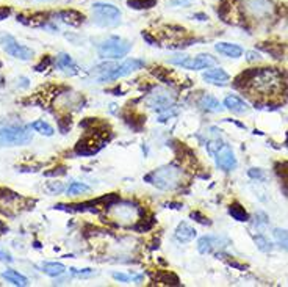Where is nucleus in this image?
I'll list each match as a JSON object with an SVG mask.
<instances>
[{
  "label": "nucleus",
  "mask_w": 288,
  "mask_h": 287,
  "mask_svg": "<svg viewBox=\"0 0 288 287\" xmlns=\"http://www.w3.org/2000/svg\"><path fill=\"white\" fill-rule=\"evenodd\" d=\"M243 77L246 80V86L252 93H259L260 96L276 94L282 90V74L274 68L252 69Z\"/></svg>",
  "instance_id": "f257e3e1"
},
{
  "label": "nucleus",
  "mask_w": 288,
  "mask_h": 287,
  "mask_svg": "<svg viewBox=\"0 0 288 287\" xmlns=\"http://www.w3.org/2000/svg\"><path fill=\"white\" fill-rule=\"evenodd\" d=\"M143 211L141 207L133 201H115L108 204L107 218L116 226L132 227L141 221Z\"/></svg>",
  "instance_id": "f03ea898"
},
{
  "label": "nucleus",
  "mask_w": 288,
  "mask_h": 287,
  "mask_svg": "<svg viewBox=\"0 0 288 287\" xmlns=\"http://www.w3.org/2000/svg\"><path fill=\"white\" fill-rule=\"evenodd\" d=\"M183 179H185L183 170L175 165L160 166L158 170H154L144 177V181H147L149 184H152L160 190H175L183 184Z\"/></svg>",
  "instance_id": "7ed1b4c3"
},
{
  "label": "nucleus",
  "mask_w": 288,
  "mask_h": 287,
  "mask_svg": "<svg viewBox=\"0 0 288 287\" xmlns=\"http://www.w3.org/2000/svg\"><path fill=\"white\" fill-rule=\"evenodd\" d=\"M30 126L24 124H5L0 126V144L3 146H21L32 142Z\"/></svg>",
  "instance_id": "20e7f679"
},
{
  "label": "nucleus",
  "mask_w": 288,
  "mask_h": 287,
  "mask_svg": "<svg viewBox=\"0 0 288 287\" xmlns=\"http://www.w3.org/2000/svg\"><path fill=\"white\" fill-rule=\"evenodd\" d=\"M91 11L93 21L99 27H116L121 22V11L112 3H94Z\"/></svg>",
  "instance_id": "39448f33"
},
{
  "label": "nucleus",
  "mask_w": 288,
  "mask_h": 287,
  "mask_svg": "<svg viewBox=\"0 0 288 287\" xmlns=\"http://www.w3.org/2000/svg\"><path fill=\"white\" fill-rule=\"evenodd\" d=\"M240 8L247 19H254V21H262L273 14L271 0H241Z\"/></svg>",
  "instance_id": "423d86ee"
},
{
  "label": "nucleus",
  "mask_w": 288,
  "mask_h": 287,
  "mask_svg": "<svg viewBox=\"0 0 288 287\" xmlns=\"http://www.w3.org/2000/svg\"><path fill=\"white\" fill-rule=\"evenodd\" d=\"M130 49H132V44L125 41V39L112 36L99 46L97 52H99V57H102V58H113V60H116V58L125 57L130 52Z\"/></svg>",
  "instance_id": "0eeeda50"
},
{
  "label": "nucleus",
  "mask_w": 288,
  "mask_h": 287,
  "mask_svg": "<svg viewBox=\"0 0 288 287\" xmlns=\"http://www.w3.org/2000/svg\"><path fill=\"white\" fill-rule=\"evenodd\" d=\"M144 66L143 60H138V58H130V60H125L124 63L113 66L110 69H107L105 72H102V75L99 77V83H105V82H112V80H117V78L130 75L132 72L138 71Z\"/></svg>",
  "instance_id": "6e6552de"
},
{
  "label": "nucleus",
  "mask_w": 288,
  "mask_h": 287,
  "mask_svg": "<svg viewBox=\"0 0 288 287\" xmlns=\"http://www.w3.org/2000/svg\"><path fill=\"white\" fill-rule=\"evenodd\" d=\"M175 102V94L170 91L168 88H154V90L149 93L146 104L147 107L154 108L158 112H168Z\"/></svg>",
  "instance_id": "1a4fd4ad"
},
{
  "label": "nucleus",
  "mask_w": 288,
  "mask_h": 287,
  "mask_svg": "<svg viewBox=\"0 0 288 287\" xmlns=\"http://www.w3.org/2000/svg\"><path fill=\"white\" fill-rule=\"evenodd\" d=\"M171 65H177L183 69H190V71H201V69H208L216 65V58L208 54H199L196 57H178L171 58Z\"/></svg>",
  "instance_id": "9d476101"
},
{
  "label": "nucleus",
  "mask_w": 288,
  "mask_h": 287,
  "mask_svg": "<svg viewBox=\"0 0 288 287\" xmlns=\"http://www.w3.org/2000/svg\"><path fill=\"white\" fill-rule=\"evenodd\" d=\"M0 46H2V49L9 57L17 58V60H22V62L30 60V58L35 55V52L32 51V49H28V47H25L22 44H19L11 35L0 36Z\"/></svg>",
  "instance_id": "9b49d317"
},
{
  "label": "nucleus",
  "mask_w": 288,
  "mask_h": 287,
  "mask_svg": "<svg viewBox=\"0 0 288 287\" xmlns=\"http://www.w3.org/2000/svg\"><path fill=\"white\" fill-rule=\"evenodd\" d=\"M230 245V242L226 237L218 235H205L197 242V250L202 254H220L224 248Z\"/></svg>",
  "instance_id": "f8f14e48"
},
{
  "label": "nucleus",
  "mask_w": 288,
  "mask_h": 287,
  "mask_svg": "<svg viewBox=\"0 0 288 287\" xmlns=\"http://www.w3.org/2000/svg\"><path fill=\"white\" fill-rule=\"evenodd\" d=\"M215 160H216L218 168H221L223 171H232L236 168L235 152L232 151V147L227 144H223L221 149L215 154Z\"/></svg>",
  "instance_id": "ddd939ff"
},
{
  "label": "nucleus",
  "mask_w": 288,
  "mask_h": 287,
  "mask_svg": "<svg viewBox=\"0 0 288 287\" xmlns=\"http://www.w3.org/2000/svg\"><path fill=\"white\" fill-rule=\"evenodd\" d=\"M24 200L19 195L11 192H3L0 195V211L3 214H11L9 211H17Z\"/></svg>",
  "instance_id": "4468645a"
},
{
  "label": "nucleus",
  "mask_w": 288,
  "mask_h": 287,
  "mask_svg": "<svg viewBox=\"0 0 288 287\" xmlns=\"http://www.w3.org/2000/svg\"><path fill=\"white\" fill-rule=\"evenodd\" d=\"M55 66L67 75L78 74V66L72 62V58L67 54H58L55 58Z\"/></svg>",
  "instance_id": "2eb2a0df"
},
{
  "label": "nucleus",
  "mask_w": 288,
  "mask_h": 287,
  "mask_svg": "<svg viewBox=\"0 0 288 287\" xmlns=\"http://www.w3.org/2000/svg\"><path fill=\"white\" fill-rule=\"evenodd\" d=\"M224 107L227 108V110H230L232 113H236V115H243L246 112H249V105L238 96H227L224 99Z\"/></svg>",
  "instance_id": "dca6fc26"
},
{
  "label": "nucleus",
  "mask_w": 288,
  "mask_h": 287,
  "mask_svg": "<svg viewBox=\"0 0 288 287\" xmlns=\"http://www.w3.org/2000/svg\"><path fill=\"white\" fill-rule=\"evenodd\" d=\"M204 80L213 85H227V82H229V74L221 68L210 69V71H207L204 74Z\"/></svg>",
  "instance_id": "f3484780"
},
{
  "label": "nucleus",
  "mask_w": 288,
  "mask_h": 287,
  "mask_svg": "<svg viewBox=\"0 0 288 287\" xmlns=\"http://www.w3.org/2000/svg\"><path fill=\"white\" fill-rule=\"evenodd\" d=\"M196 237V229L188 223H180L175 229V239L180 243H188Z\"/></svg>",
  "instance_id": "a211bd4d"
},
{
  "label": "nucleus",
  "mask_w": 288,
  "mask_h": 287,
  "mask_svg": "<svg viewBox=\"0 0 288 287\" xmlns=\"http://www.w3.org/2000/svg\"><path fill=\"white\" fill-rule=\"evenodd\" d=\"M80 102H82L80 94L72 93V91H66V93H63L61 96L58 97L59 108H72V107H77Z\"/></svg>",
  "instance_id": "6ab92c4d"
},
{
  "label": "nucleus",
  "mask_w": 288,
  "mask_h": 287,
  "mask_svg": "<svg viewBox=\"0 0 288 287\" xmlns=\"http://www.w3.org/2000/svg\"><path fill=\"white\" fill-rule=\"evenodd\" d=\"M216 51L226 57H230V58H238V57L243 55V49L236 44H232V43H218Z\"/></svg>",
  "instance_id": "aec40b11"
},
{
  "label": "nucleus",
  "mask_w": 288,
  "mask_h": 287,
  "mask_svg": "<svg viewBox=\"0 0 288 287\" xmlns=\"http://www.w3.org/2000/svg\"><path fill=\"white\" fill-rule=\"evenodd\" d=\"M199 107H202V110H205V112H213V113H218V112L223 110L220 101L210 94H204L199 99Z\"/></svg>",
  "instance_id": "412c9836"
},
{
  "label": "nucleus",
  "mask_w": 288,
  "mask_h": 287,
  "mask_svg": "<svg viewBox=\"0 0 288 287\" xmlns=\"http://www.w3.org/2000/svg\"><path fill=\"white\" fill-rule=\"evenodd\" d=\"M43 272L49 276H52V278H58V276L64 275L66 267L59 262H46L43 264Z\"/></svg>",
  "instance_id": "4be33fe9"
},
{
  "label": "nucleus",
  "mask_w": 288,
  "mask_h": 287,
  "mask_svg": "<svg viewBox=\"0 0 288 287\" xmlns=\"http://www.w3.org/2000/svg\"><path fill=\"white\" fill-rule=\"evenodd\" d=\"M2 278H5L8 283H11V284H14V286H27L28 284V280L25 278L24 275H21L19 272H16V270H6V272H3L2 273Z\"/></svg>",
  "instance_id": "5701e85b"
},
{
  "label": "nucleus",
  "mask_w": 288,
  "mask_h": 287,
  "mask_svg": "<svg viewBox=\"0 0 288 287\" xmlns=\"http://www.w3.org/2000/svg\"><path fill=\"white\" fill-rule=\"evenodd\" d=\"M30 127H32L35 132L41 134V135H46V137H52L54 135V127L51 124H47L46 121H43V120L32 123V124H30Z\"/></svg>",
  "instance_id": "b1692460"
},
{
  "label": "nucleus",
  "mask_w": 288,
  "mask_h": 287,
  "mask_svg": "<svg viewBox=\"0 0 288 287\" xmlns=\"http://www.w3.org/2000/svg\"><path fill=\"white\" fill-rule=\"evenodd\" d=\"M229 214L233 216L236 221H247L249 220V215H247V212L244 211V207H241L240 204H236V203H233L229 207Z\"/></svg>",
  "instance_id": "393cba45"
},
{
  "label": "nucleus",
  "mask_w": 288,
  "mask_h": 287,
  "mask_svg": "<svg viewBox=\"0 0 288 287\" xmlns=\"http://www.w3.org/2000/svg\"><path fill=\"white\" fill-rule=\"evenodd\" d=\"M89 190V187L86 184H82V182H72L71 185L66 189V193L67 196H77V195H82V193H88Z\"/></svg>",
  "instance_id": "a878e982"
},
{
  "label": "nucleus",
  "mask_w": 288,
  "mask_h": 287,
  "mask_svg": "<svg viewBox=\"0 0 288 287\" xmlns=\"http://www.w3.org/2000/svg\"><path fill=\"white\" fill-rule=\"evenodd\" d=\"M274 239L282 248L288 251V231L287 229H274Z\"/></svg>",
  "instance_id": "bb28decb"
},
{
  "label": "nucleus",
  "mask_w": 288,
  "mask_h": 287,
  "mask_svg": "<svg viewBox=\"0 0 288 287\" xmlns=\"http://www.w3.org/2000/svg\"><path fill=\"white\" fill-rule=\"evenodd\" d=\"M157 3V0H128V5L136 8V9H143V8H152Z\"/></svg>",
  "instance_id": "cd10ccee"
},
{
  "label": "nucleus",
  "mask_w": 288,
  "mask_h": 287,
  "mask_svg": "<svg viewBox=\"0 0 288 287\" xmlns=\"http://www.w3.org/2000/svg\"><path fill=\"white\" fill-rule=\"evenodd\" d=\"M69 270H71V273L77 276V278H89V276L96 275V272L91 269H74L72 267V269H69Z\"/></svg>",
  "instance_id": "c85d7f7f"
},
{
  "label": "nucleus",
  "mask_w": 288,
  "mask_h": 287,
  "mask_svg": "<svg viewBox=\"0 0 288 287\" xmlns=\"http://www.w3.org/2000/svg\"><path fill=\"white\" fill-rule=\"evenodd\" d=\"M255 243H257V246L262 250V251H271L273 250V246H271V243L268 242L263 235H255Z\"/></svg>",
  "instance_id": "c756f323"
},
{
  "label": "nucleus",
  "mask_w": 288,
  "mask_h": 287,
  "mask_svg": "<svg viewBox=\"0 0 288 287\" xmlns=\"http://www.w3.org/2000/svg\"><path fill=\"white\" fill-rule=\"evenodd\" d=\"M113 278L117 280V281H122V283H128L130 280L140 281V280H141V276H128V275H122V273H115V275H113Z\"/></svg>",
  "instance_id": "7c9ffc66"
},
{
  "label": "nucleus",
  "mask_w": 288,
  "mask_h": 287,
  "mask_svg": "<svg viewBox=\"0 0 288 287\" xmlns=\"http://www.w3.org/2000/svg\"><path fill=\"white\" fill-rule=\"evenodd\" d=\"M249 176L254 177V179H259V181H263L265 179V174L260 170H255V168H251V170H249Z\"/></svg>",
  "instance_id": "2f4dec72"
},
{
  "label": "nucleus",
  "mask_w": 288,
  "mask_h": 287,
  "mask_svg": "<svg viewBox=\"0 0 288 287\" xmlns=\"http://www.w3.org/2000/svg\"><path fill=\"white\" fill-rule=\"evenodd\" d=\"M0 261L6 262V264H11L13 262V257L9 256V254H6V253H3V251H0Z\"/></svg>",
  "instance_id": "473e14b6"
},
{
  "label": "nucleus",
  "mask_w": 288,
  "mask_h": 287,
  "mask_svg": "<svg viewBox=\"0 0 288 287\" xmlns=\"http://www.w3.org/2000/svg\"><path fill=\"white\" fill-rule=\"evenodd\" d=\"M260 58H262V57H260L259 54H255V52H247V60H249V62H255V60L259 62Z\"/></svg>",
  "instance_id": "72a5a7b5"
},
{
  "label": "nucleus",
  "mask_w": 288,
  "mask_h": 287,
  "mask_svg": "<svg viewBox=\"0 0 288 287\" xmlns=\"http://www.w3.org/2000/svg\"><path fill=\"white\" fill-rule=\"evenodd\" d=\"M9 16V8H0V21Z\"/></svg>",
  "instance_id": "f704fd0d"
},
{
  "label": "nucleus",
  "mask_w": 288,
  "mask_h": 287,
  "mask_svg": "<svg viewBox=\"0 0 288 287\" xmlns=\"http://www.w3.org/2000/svg\"><path fill=\"white\" fill-rule=\"evenodd\" d=\"M186 3H190V0H171V5H174V6H182Z\"/></svg>",
  "instance_id": "c9c22d12"
},
{
  "label": "nucleus",
  "mask_w": 288,
  "mask_h": 287,
  "mask_svg": "<svg viewBox=\"0 0 288 287\" xmlns=\"http://www.w3.org/2000/svg\"><path fill=\"white\" fill-rule=\"evenodd\" d=\"M51 189H52L55 193H61V192H63V185L58 182L57 185H51Z\"/></svg>",
  "instance_id": "e433bc0d"
},
{
  "label": "nucleus",
  "mask_w": 288,
  "mask_h": 287,
  "mask_svg": "<svg viewBox=\"0 0 288 287\" xmlns=\"http://www.w3.org/2000/svg\"><path fill=\"white\" fill-rule=\"evenodd\" d=\"M2 83H3V78H2V75H0V86H2Z\"/></svg>",
  "instance_id": "4c0bfd02"
},
{
  "label": "nucleus",
  "mask_w": 288,
  "mask_h": 287,
  "mask_svg": "<svg viewBox=\"0 0 288 287\" xmlns=\"http://www.w3.org/2000/svg\"><path fill=\"white\" fill-rule=\"evenodd\" d=\"M2 231H3V226H2V223H0V234H2Z\"/></svg>",
  "instance_id": "58836bf2"
},
{
  "label": "nucleus",
  "mask_w": 288,
  "mask_h": 287,
  "mask_svg": "<svg viewBox=\"0 0 288 287\" xmlns=\"http://www.w3.org/2000/svg\"><path fill=\"white\" fill-rule=\"evenodd\" d=\"M41 2H47V0H41Z\"/></svg>",
  "instance_id": "ea45409f"
}]
</instances>
